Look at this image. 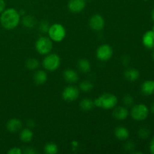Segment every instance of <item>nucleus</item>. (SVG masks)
<instances>
[{
    "label": "nucleus",
    "instance_id": "nucleus-1",
    "mask_svg": "<svg viewBox=\"0 0 154 154\" xmlns=\"http://www.w3.org/2000/svg\"><path fill=\"white\" fill-rule=\"evenodd\" d=\"M20 20L21 16L19 11L13 8L5 9L0 16V23L2 26L7 30L14 29L20 23Z\"/></svg>",
    "mask_w": 154,
    "mask_h": 154
},
{
    "label": "nucleus",
    "instance_id": "nucleus-2",
    "mask_svg": "<svg viewBox=\"0 0 154 154\" xmlns=\"http://www.w3.org/2000/svg\"><path fill=\"white\" fill-rule=\"evenodd\" d=\"M93 101H94L95 107L106 110L113 109L114 107L117 106L118 102L117 96L109 93H103Z\"/></svg>",
    "mask_w": 154,
    "mask_h": 154
},
{
    "label": "nucleus",
    "instance_id": "nucleus-3",
    "mask_svg": "<svg viewBox=\"0 0 154 154\" xmlns=\"http://www.w3.org/2000/svg\"><path fill=\"white\" fill-rule=\"evenodd\" d=\"M53 41L47 36H42L38 38L35 44L36 51L41 55H47L52 51L54 48Z\"/></svg>",
    "mask_w": 154,
    "mask_h": 154
},
{
    "label": "nucleus",
    "instance_id": "nucleus-4",
    "mask_svg": "<svg viewBox=\"0 0 154 154\" xmlns=\"http://www.w3.org/2000/svg\"><path fill=\"white\" fill-rule=\"evenodd\" d=\"M61 64V60L58 54H50L45 55L43 61H42V66L45 70L48 72H55L60 68Z\"/></svg>",
    "mask_w": 154,
    "mask_h": 154
},
{
    "label": "nucleus",
    "instance_id": "nucleus-5",
    "mask_svg": "<svg viewBox=\"0 0 154 154\" xmlns=\"http://www.w3.org/2000/svg\"><path fill=\"white\" fill-rule=\"evenodd\" d=\"M49 38L54 42H61L66 35V28L60 23H54L50 26L48 32Z\"/></svg>",
    "mask_w": 154,
    "mask_h": 154
},
{
    "label": "nucleus",
    "instance_id": "nucleus-6",
    "mask_svg": "<svg viewBox=\"0 0 154 154\" xmlns=\"http://www.w3.org/2000/svg\"><path fill=\"white\" fill-rule=\"evenodd\" d=\"M130 115L132 118L136 121H143L148 117L149 109L144 104L135 105L132 107Z\"/></svg>",
    "mask_w": 154,
    "mask_h": 154
},
{
    "label": "nucleus",
    "instance_id": "nucleus-7",
    "mask_svg": "<svg viewBox=\"0 0 154 154\" xmlns=\"http://www.w3.org/2000/svg\"><path fill=\"white\" fill-rule=\"evenodd\" d=\"M96 57L99 61L106 62L109 60L113 56V48L108 44L100 45L96 50Z\"/></svg>",
    "mask_w": 154,
    "mask_h": 154
},
{
    "label": "nucleus",
    "instance_id": "nucleus-8",
    "mask_svg": "<svg viewBox=\"0 0 154 154\" xmlns=\"http://www.w3.org/2000/svg\"><path fill=\"white\" fill-rule=\"evenodd\" d=\"M79 89L73 85H69L63 90L62 93V97L63 100L68 102H72L79 97Z\"/></svg>",
    "mask_w": 154,
    "mask_h": 154
},
{
    "label": "nucleus",
    "instance_id": "nucleus-9",
    "mask_svg": "<svg viewBox=\"0 0 154 154\" xmlns=\"http://www.w3.org/2000/svg\"><path fill=\"white\" fill-rule=\"evenodd\" d=\"M89 24H90V28L96 32L101 31L104 29L105 25V20H104L103 17L99 14H93V16L90 17V21H89Z\"/></svg>",
    "mask_w": 154,
    "mask_h": 154
},
{
    "label": "nucleus",
    "instance_id": "nucleus-10",
    "mask_svg": "<svg viewBox=\"0 0 154 154\" xmlns=\"http://www.w3.org/2000/svg\"><path fill=\"white\" fill-rule=\"evenodd\" d=\"M86 0H69L68 8L72 13H80L86 8Z\"/></svg>",
    "mask_w": 154,
    "mask_h": 154
},
{
    "label": "nucleus",
    "instance_id": "nucleus-11",
    "mask_svg": "<svg viewBox=\"0 0 154 154\" xmlns=\"http://www.w3.org/2000/svg\"><path fill=\"white\" fill-rule=\"evenodd\" d=\"M112 116L114 119L117 120H124L129 116V111L126 107L117 106L113 108Z\"/></svg>",
    "mask_w": 154,
    "mask_h": 154
},
{
    "label": "nucleus",
    "instance_id": "nucleus-12",
    "mask_svg": "<svg viewBox=\"0 0 154 154\" xmlns=\"http://www.w3.org/2000/svg\"><path fill=\"white\" fill-rule=\"evenodd\" d=\"M6 128L8 132H11V133H16L22 129L23 123L19 119L12 118L7 122Z\"/></svg>",
    "mask_w": 154,
    "mask_h": 154
},
{
    "label": "nucleus",
    "instance_id": "nucleus-13",
    "mask_svg": "<svg viewBox=\"0 0 154 154\" xmlns=\"http://www.w3.org/2000/svg\"><path fill=\"white\" fill-rule=\"evenodd\" d=\"M143 45L147 49L154 48V32L153 30L147 31L142 37Z\"/></svg>",
    "mask_w": 154,
    "mask_h": 154
},
{
    "label": "nucleus",
    "instance_id": "nucleus-14",
    "mask_svg": "<svg viewBox=\"0 0 154 154\" xmlns=\"http://www.w3.org/2000/svg\"><path fill=\"white\" fill-rule=\"evenodd\" d=\"M63 78L69 84H75L79 79L78 72L72 69H67L63 72Z\"/></svg>",
    "mask_w": 154,
    "mask_h": 154
},
{
    "label": "nucleus",
    "instance_id": "nucleus-15",
    "mask_svg": "<svg viewBox=\"0 0 154 154\" xmlns=\"http://www.w3.org/2000/svg\"><path fill=\"white\" fill-rule=\"evenodd\" d=\"M141 93L146 96H151L154 94V81L153 80H147L145 81L141 87Z\"/></svg>",
    "mask_w": 154,
    "mask_h": 154
},
{
    "label": "nucleus",
    "instance_id": "nucleus-16",
    "mask_svg": "<svg viewBox=\"0 0 154 154\" xmlns=\"http://www.w3.org/2000/svg\"><path fill=\"white\" fill-rule=\"evenodd\" d=\"M33 81L37 85H42L48 81V74L44 70H37L33 75Z\"/></svg>",
    "mask_w": 154,
    "mask_h": 154
},
{
    "label": "nucleus",
    "instance_id": "nucleus-17",
    "mask_svg": "<svg viewBox=\"0 0 154 154\" xmlns=\"http://www.w3.org/2000/svg\"><path fill=\"white\" fill-rule=\"evenodd\" d=\"M123 75H124L125 79L127 80L128 81L133 82L139 78L140 73L138 69H134V68H129L125 70Z\"/></svg>",
    "mask_w": 154,
    "mask_h": 154
},
{
    "label": "nucleus",
    "instance_id": "nucleus-18",
    "mask_svg": "<svg viewBox=\"0 0 154 154\" xmlns=\"http://www.w3.org/2000/svg\"><path fill=\"white\" fill-rule=\"evenodd\" d=\"M23 26L27 29H33L37 25V20L32 15H23L20 20Z\"/></svg>",
    "mask_w": 154,
    "mask_h": 154
},
{
    "label": "nucleus",
    "instance_id": "nucleus-19",
    "mask_svg": "<svg viewBox=\"0 0 154 154\" xmlns=\"http://www.w3.org/2000/svg\"><path fill=\"white\" fill-rule=\"evenodd\" d=\"M114 135L120 141H125L129 137V131L124 126H118L114 130Z\"/></svg>",
    "mask_w": 154,
    "mask_h": 154
},
{
    "label": "nucleus",
    "instance_id": "nucleus-20",
    "mask_svg": "<svg viewBox=\"0 0 154 154\" xmlns=\"http://www.w3.org/2000/svg\"><path fill=\"white\" fill-rule=\"evenodd\" d=\"M34 134L29 128L22 129L20 131V139L24 143H29L33 139Z\"/></svg>",
    "mask_w": 154,
    "mask_h": 154
},
{
    "label": "nucleus",
    "instance_id": "nucleus-21",
    "mask_svg": "<svg viewBox=\"0 0 154 154\" xmlns=\"http://www.w3.org/2000/svg\"><path fill=\"white\" fill-rule=\"evenodd\" d=\"M79 106L82 111H90V110H92L95 107L94 101L93 99H90V98H84V99H83L81 101Z\"/></svg>",
    "mask_w": 154,
    "mask_h": 154
},
{
    "label": "nucleus",
    "instance_id": "nucleus-22",
    "mask_svg": "<svg viewBox=\"0 0 154 154\" xmlns=\"http://www.w3.org/2000/svg\"><path fill=\"white\" fill-rule=\"evenodd\" d=\"M78 68L82 73H88L91 69L90 63L86 59H81L78 62Z\"/></svg>",
    "mask_w": 154,
    "mask_h": 154
},
{
    "label": "nucleus",
    "instance_id": "nucleus-23",
    "mask_svg": "<svg viewBox=\"0 0 154 154\" xmlns=\"http://www.w3.org/2000/svg\"><path fill=\"white\" fill-rule=\"evenodd\" d=\"M25 66L26 69H28L29 70L34 71L38 69L39 66H40V63H39V61L37 59L31 57V58H29L26 61Z\"/></svg>",
    "mask_w": 154,
    "mask_h": 154
},
{
    "label": "nucleus",
    "instance_id": "nucleus-24",
    "mask_svg": "<svg viewBox=\"0 0 154 154\" xmlns=\"http://www.w3.org/2000/svg\"><path fill=\"white\" fill-rule=\"evenodd\" d=\"M93 84L90 81H87V80H85V81L81 82L79 85V88L81 91L84 92V93H89V92L92 91L93 90Z\"/></svg>",
    "mask_w": 154,
    "mask_h": 154
},
{
    "label": "nucleus",
    "instance_id": "nucleus-25",
    "mask_svg": "<svg viewBox=\"0 0 154 154\" xmlns=\"http://www.w3.org/2000/svg\"><path fill=\"white\" fill-rule=\"evenodd\" d=\"M44 151L47 154H56L58 153L59 149L57 144L51 142L45 144V147H44Z\"/></svg>",
    "mask_w": 154,
    "mask_h": 154
},
{
    "label": "nucleus",
    "instance_id": "nucleus-26",
    "mask_svg": "<svg viewBox=\"0 0 154 154\" xmlns=\"http://www.w3.org/2000/svg\"><path fill=\"white\" fill-rule=\"evenodd\" d=\"M50 25L47 20H42L38 24V29L43 34H46L48 33V30H49Z\"/></svg>",
    "mask_w": 154,
    "mask_h": 154
},
{
    "label": "nucleus",
    "instance_id": "nucleus-27",
    "mask_svg": "<svg viewBox=\"0 0 154 154\" xmlns=\"http://www.w3.org/2000/svg\"><path fill=\"white\" fill-rule=\"evenodd\" d=\"M138 135L140 138H142V139H146L149 137L150 135V129H148L147 128L143 127L138 130Z\"/></svg>",
    "mask_w": 154,
    "mask_h": 154
},
{
    "label": "nucleus",
    "instance_id": "nucleus-28",
    "mask_svg": "<svg viewBox=\"0 0 154 154\" xmlns=\"http://www.w3.org/2000/svg\"><path fill=\"white\" fill-rule=\"evenodd\" d=\"M123 102L126 106L130 107L133 105L134 103V99L132 96L130 95H126L123 99Z\"/></svg>",
    "mask_w": 154,
    "mask_h": 154
},
{
    "label": "nucleus",
    "instance_id": "nucleus-29",
    "mask_svg": "<svg viewBox=\"0 0 154 154\" xmlns=\"http://www.w3.org/2000/svg\"><path fill=\"white\" fill-rule=\"evenodd\" d=\"M23 153V150L20 147H11L10 150L8 151V154H21Z\"/></svg>",
    "mask_w": 154,
    "mask_h": 154
},
{
    "label": "nucleus",
    "instance_id": "nucleus-30",
    "mask_svg": "<svg viewBox=\"0 0 154 154\" xmlns=\"http://www.w3.org/2000/svg\"><path fill=\"white\" fill-rule=\"evenodd\" d=\"M135 145L132 141H128V142L126 143V144L124 146V149L126 150H127V151H132V150H133L135 149Z\"/></svg>",
    "mask_w": 154,
    "mask_h": 154
},
{
    "label": "nucleus",
    "instance_id": "nucleus-31",
    "mask_svg": "<svg viewBox=\"0 0 154 154\" xmlns=\"http://www.w3.org/2000/svg\"><path fill=\"white\" fill-rule=\"evenodd\" d=\"M24 153L26 154H35L37 152H36V150H35V149H33L32 147H26L25 150H24Z\"/></svg>",
    "mask_w": 154,
    "mask_h": 154
},
{
    "label": "nucleus",
    "instance_id": "nucleus-32",
    "mask_svg": "<svg viewBox=\"0 0 154 154\" xmlns=\"http://www.w3.org/2000/svg\"><path fill=\"white\" fill-rule=\"evenodd\" d=\"M26 125L29 128H33L35 126V122L33 120L29 119V120H28L26 121Z\"/></svg>",
    "mask_w": 154,
    "mask_h": 154
},
{
    "label": "nucleus",
    "instance_id": "nucleus-33",
    "mask_svg": "<svg viewBox=\"0 0 154 154\" xmlns=\"http://www.w3.org/2000/svg\"><path fill=\"white\" fill-rule=\"evenodd\" d=\"M149 148H150V152L152 154H154V137L152 138V140L150 142V146H149Z\"/></svg>",
    "mask_w": 154,
    "mask_h": 154
},
{
    "label": "nucleus",
    "instance_id": "nucleus-34",
    "mask_svg": "<svg viewBox=\"0 0 154 154\" xmlns=\"http://www.w3.org/2000/svg\"><path fill=\"white\" fill-rule=\"evenodd\" d=\"M5 9V0H0V14Z\"/></svg>",
    "mask_w": 154,
    "mask_h": 154
},
{
    "label": "nucleus",
    "instance_id": "nucleus-35",
    "mask_svg": "<svg viewBox=\"0 0 154 154\" xmlns=\"http://www.w3.org/2000/svg\"><path fill=\"white\" fill-rule=\"evenodd\" d=\"M150 111H151L153 114H154V102L151 105V107H150Z\"/></svg>",
    "mask_w": 154,
    "mask_h": 154
},
{
    "label": "nucleus",
    "instance_id": "nucleus-36",
    "mask_svg": "<svg viewBox=\"0 0 154 154\" xmlns=\"http://www.w3.org/2000/svg\"><path fill=\"white\" fill-rule=\"evenodd\" d=\"M151 17L152 19H153V20L154 21V8L153 9V11H152L151 12Z\"/></svg>",
    "mask_w": 154,
    "mask_h": 154
},
{
    "label": "nucleus",
    "instance_id": "nucleus-37",
    "mask_svg": "<svg viewBox=\"0 0 154 154\" xmlns=\"http://www.w3.org/2000/svg\"><path fill=\"white\" fill-rule=\"evenodd\" d=\"M152 57H153V59L154 60V51L153 52V55H152Z\"/></svg>",
    "mask_w": 154,
    "mask_h": 154
},
{
    "label": "nucleus",
    "instance_id": "nucleus-38",
    "mask_svg": "<svg viewBox=\"0 0 154 154\" xmlns=\"http://www.w3.org/2000/svg\"><path fill=\"white\" fill-rule=\"evenodd\" d=\"M153 31L154 32V25H153Z\"/></svg>",
    "mask_w": 154,
    "mask_h": 154
},
{
    "label": "nucleus",
    "instance_id": "nucleus-39",
    "mask_svg": "<svg viewBox=\"0 0 154 154\" xmlns=\"http://www.w3.org/2000/svg\"><path fill=\"white\" fill-rule=\"evenodd\" d=\"M143 1H148V0H143Z\"/></svg>",
    "mask_w": 154,
    "mask_h": 154
},
{
    "label": "nucleus",
    "instance_id": "nucleus-40",
    "mask_svg": "<svg viewBox=\"0 0 154 154\" xmlns=\"http://www.w3.org/2000/svg\"><path fill=\"white\" fill-rule=\"evenodd\" d=\"M88 1H91V0H88Z\"/></svg>",
    "mask_w": 154,
    "mask_h": 154
}]
</instances>
